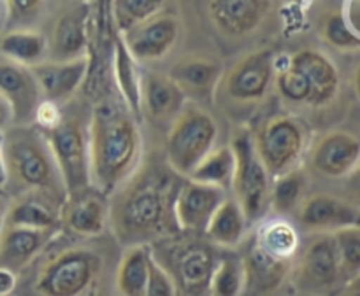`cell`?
<instances>
[{
    "label": "cell",
    "mask_w": 360,
    "mask_h": 296,
    "mask_svg": "<svg viewBox=\"0 0 360 296\" xmlns=\"http://www.w3.org/2000/svg\"><path fill=\"white\" fill-rule=\"evenodd\" d=\"M116 79H118L120 90H122L129 107L134 112H139L141 88L137 84V74L134 70L132 56L122 42H118V46H116Z\"/></svg>",
    "instance_id": "836d02e7"
},
{
    "label": "cell",
    "mask_w": 360,
    "mask_h": 296,
    "mask_svg": "<svg viewBox=\"0 0 360 296\" xmlns=\"http://www.w3.org/2000/svg\"><path fill=\"white\" fill-rule=\"evenodd\" d=\"M276 83L281 97H285L287 100L295 102V104H302V102L309 100L311 88H309L308 79H306L304 74L299 69H295L294 65L281 70V72L278 74Z\"/></svg>",
    "instance_id": "74e56055"
},
{
    "label": "cell",
    "mask_w": 360,
    "mask_h": 296,
    "mask_svg": "<svg viewBox=\"0 0 360 296\" xmlns=\"http://www.w3.org/2000/svg\"><path fill=\"white\" fill-rule=\"evenodd\" d=\"M101 258L88 249H69L41 272L35 290L42 295L74 296L84 293L101 270Z\"/></svg>",
    "instance_id": "52a82bcc"
},
{
    "label": "cell",
    "mask_w": 360,
    "mask_h": 296,
    "mask_svg": "<svg viewBox=\"0 0 360 296\" xmlns=\"http://www.w3.org/2000/svg\"><path fill=\"white\" fill-rule=\"evenodd\" d=\"M338 256H340L341 276L345 281H360V228L355 224L334 231Z\"/></svg>",
    "instance_id": "4dcf8cb0"
},
{
    "label": "cell",
    "mask_w": 360,
    "mask_h": 296,
    "mask_svg": "<svg viewBox=\"0 0 360 296\" xmlns=\"http://www.w3.org/2000/svg\"><path fill=\"white\" fill-rule=\"evenodd\" d=\"M141 135L130 116L104 104L95 111L90 128V172L102 195L112 193L136 168Z\"/></svg>",
    "instance_id": "7a4b0ae2"
},
{
    "label": "cell",
    "mask_w": 360,
    "mask_h": 296,
    "mask_svg": "<svg viewBox=\"0 0 360 296\" xmlns=\"http://www.w3.org/2000/svg\"><path fill=\"white\" fill-rule=\"evenodd\" d=\"M2 146H4V140H0V184H4L7 179L6 174V165H4V153H2Z\"/></svg>",
    "instance_id": "f6af8a7d"
},
{
    "label": "cell",
    "mask_w": 360,
    "mask_h": 296,
    "mask_svg": "<svg viewBox=\"0 0 360 296\" xmlns=\"http://www.w3.org/2000/svg\"><path fill=\"white\" fill-rule=\"evenodd\" d=\"M294 2H301V0H294Z\"/></svg>",
    "instance_id": "c3c4849f"
},
{
    "label": "cell",
    "mask_w": 360,
    "mask_h": 296,
    "mask_svg": "<svg viewBox=\"0 0 360 296\" xmlns=\"http://www.w3.org/2000/svg\"><path fill=\"white\" fill-rule=\"evenodd\" d=\"M13 121V111H11V105L6 98L0 95V128L7 126Z\"/></svg>",
    "instance_id": "7bdbcfd3"
},
{
    "label": "cell",
    "mask_w": 360,
    "mask_h": 296,
    "mask_svg": "<svg viewBox=\"0 0 360 296\" xmlns=\"http://www.w3.org/2000/svg\"><path fill=\"white\" fill-rule=\"evenodd\" d=\"M360 160V140L347 132H330L316 142L311 153V165L327 177L348 175Z\"/></svg>",
    "instance_id": "e0dca14e"
},
{
    "label": "cell",
    "mask_w": 360,
    "mask_h": 296,
    "mask_svg": "<svg viewBox=\"0 0 360 296\" xmlns=\"http://www.w3.org/2000/svg\"><path fill=\"white\" fill-rule=\"evenodd\" d=\"M165 0H115V16L122 32L150 20L160 13Z\"/></svg>",
    "instance_id": "d6a6232c"
},
{
    "label": "cell",
    "mask_w": 360,
    "mask_h": 296,
    "mask_svg": "<svg viewBox=\"0 0 360 296\" xmlns=\"http://www.w3.org/2000/svg\"><path fill=\"white\" fill-rule=\"evenodd\" d=\"M243 288H245V269H243V260L225 258L220 265H217L213 279H211V293L232 296L243 293Z\"/></svg>",
    "instance_id": "e575fe53"
},
{
    "label": "cell",
    "mask_w": 360,
    "mask_h": 296,
    "mask_svg": "<svg viewBox=\"0 0 360 296\" xmlns=\"http://www.w3.org/2000/svg\"><path fill=\"white\" fill-rule=\"evenodd\" d=\"M221 69L217 62L200 56L181 60L169 70V77L179 86L185 97L207 100L220 79Z\"/></svg>",
    "instance_id": "d4e9b609"
},
{
    "label": "cell",
    "mask_w": 360,
    "mask_h": 296,
    "mask_svg": "<svg viewBox=\"0 0 360 296\" xmlns=\"http://www.w3.org/2000/svg\"><path fill=\"white\" fill-rule=\"evenodd\" d=\"M224 200L225 189L190 179V182H185L176 195V224L186 231H206L211 216Z\"/></svg>",
    "instance_id": "7c38bea8"
},
{
    "label": "cell",
    "mask_w": 360,
    "mask_h": 296,
    "mask_svg": "<svg viewBox=\"0 0 360 296\" xmlns=\"http://www.w3.org/2000/svg\"><path fill=\"white\" fill-rule=\"evenodd\" d=\"M41 95L49 104H58L76 93L83 83L88 70V60L84 56L67 62H41L30 67Z\"/></svg>",
    "instance_id": "2e32d148"
},
{
    "label": "cell",
    "mask_w": 360,
    "mask_h": 296,
    "mask_svg": "<svg viewBox=\"0 0 360 296\" xmlns=\"http://www.w3.org/2000/svg\"><path fill=\"white\" fill-rule=\"evenodd\" d=\"M141 97L146 105L148 114L155 121H167L176 118L181 112L185 102V93L179 90L178 84L171 77L157 76V74H150L143 81Z\"/></svg>",
    "instance_id": "484cf974"
},
{
    "label": "cell",
    "mask_w": 360,
    "mask_h": 296,
    "mask_svg": "<svg viewBox=\"0 0 360 296\" xmlns=\"http://www.w3.org/2000/svg\"><path fill=\"white\" fill-rule=\"evenodd\" d=\"M354 83H355V91H357V95H359V98H360V65L357 67V72H355Z\"/></svg>",
    "instance_id": "7dc6e473"
},
{
    "label": "cell",
    "mask_w": 360,
    "mask_h": 296,
    "mask_svg": "<svg viewBox=\"0 0 360 296\" xmlns=\"http://www.w3.org/2000/svg\"><path fill=\"white\" fill-rule=\"evenodd\" d=\"M359 220V214L354 206L343 202L340 199H334L330 195H313L309 196L301 207L299 221L306 230H340L343 227L355 224Z\"/></svg>",
    "instance_id": "7402d4cb"
},
{
    "label": "cell",
    "mask_w": 360,
    "mask_h": 296,
    "mask_svg": "<svg viewBox=\"0 0 360 296\" xmlns=\"http://www.w3.org/2000/svg\"><path fill=\"white\" fill-rule=\"evenodd\" d=\"M259 241L267 251L285 260H290L297 249V235H295L294 228L288 227L287 223H281V221L262 228Z\"/></svg>",
    "instance_id": "d590c367"
},
{
    "label": "cell",
    "mask_w": 360,
    "mask_h": 296,
    "mask_svg": "<svg viewBox=\"0 0 360 296\" xmlns=\"http://www.w3.org/2000/svg\"><path fill=\"white\" fill-rule=\"evenodd\" d=\"M245 228L246 216L238 200L225 199L211 216L206 234L217 244L224 245V248H234L241 242Z\"/></svg>",
    "instance_id": "83f0119b"
},
{
    "label": "cell",
    "mask_w": 360,
    "mask_h": 296,
    "mask_svg": "<svg viewBox=\"0 0 360 296\" xmlns=\"http://www.w3.org/2000/svg\"><path fill=\"white\" fill-rule=\"evenodd\" d=\"M273 51L260 49L241 60L225 79V90L234 100L252 102L266 95L273 79Z\"/></svg>",
    "instance_id": "4fadbf2b"
},
{
    "label": "cell",
    "mask_w": 360,
    "mask_h": 296,
    "mask_svg": "<svg viewBox=\"0 0 360 296\" xmlns=\"http://www.w3.org/2000/svg\"><path fill=\"white\" fill-rule=\"evenodd\" d=\"M6 210H7V206H6V200L0 196V228H2L4 224V217H6Z\"/></svg>",
    "instance_id": "bcb514c9"
},
{
    "label": "cell",
    "mask_w": 360,
    "mask_h": 296,
    "mask_svg": "<svg viewBox=\"0 0 360 296\" xmlns=\"http://www.w3.org/2000/svg\"><path fill=\"white\" fill-rule=\"evenodd\" d=\"M243 269H245L243 291L252 295H266L273 293L281 286L290 269V260L273 255L260 244L259 237H253L243 258Z\"/></svg>",
    "instance_id": "5bb4252c"
},
{
    "label": "cell",
    "mask_w": 360,
    "mask_h": 296,
    "mask_svg": "<svg viewBox=\"0 0 360 296\" xmlns=\"http://www.w3.org/2000/svg\"><path fill=\"white\" fill-rule=\"evenodd\" d=\"M236 172V154L232 146H224L217 151H210L204 160L193 168L190 179L204 184L227 189L232 186Z\"/></svg>",
    "instance_id": "f546056e"
},
{
    "label": "cell",
    "mask_w": 360,
    "mask_h": 296,
    "mask_svg": "<svg viewBox=\"0 0 360 296\" xmlns=\"http://www.w3.org/2000/svg\"><path fill=\"white\" fill-rule=\"evenodd\" d=\"M350 21H352V27L360 34V7H354L350 13Z\"/></svg>",
    "instance_id": "ee69618b"
},
{
    "label": "cell",
    "mask_w": 360,
    "mask_h": 296,
    "mask_svg": "<svg viewBox=\"0 0 360 296\" xmlns=\"http://www.w3.org/2000/svg\"><path fill=\"white\" fill-rule=\"evenodd\" d=\"M63 223L79 235H98L108 223V203L104 196L90 188L69 195L63 203Z\"/></svg>",
    "instance_id": "603a6c76"
},
{
    "label": "cell",
    "mask_w": 360,
    "mask_h": 296,
    "mask_svg": "<svg viewBox=\"0 0 360 296\" xmlns=\"http://www.w3.org/2000/svg\"><path fill=\"white\" fill-rule=\"evenodd\" d=\"M112 193L108 217L122 244H144L172 230L178 188L164 167L148 163Z\"/></svg>",
    "instance_id": "6da1fadb"
},
{
    "label": "cell",
    "mask_w": 360,
    "mask_h": 296,
    "mask_svg": "<svg viewBox=\"0 0 360 296\" xmlns=\"http://www.w3.org/2000/svg\"><path fill=\"white\" fill-rule=\"evenodd\" d=\"M150 251L143 244L132 245L120 263L116 284L120 293L127 296H143L148 290L150 272Z\"/></svg>",
    "instance_id": "f1b7e54d"
},
{
    "label": "cell",
    "mask_w": 360,
    "mask_h": 296,
    "mask_svg": "<svg viewBox=\"0 0 360 296\" xmlns=\"http://www.w3.org/2000/svg\"><path fill=\"white\" fill-rule=\"evenodd\" d=\"M174 253V276L178 281L176 288L185 295L206 293L217 269L213 249L200 242H193L176 249Z\"/></svg>",
    "instance_id": "9a60e30c"
},
{
    "label": "cell",
    "mask_w": 360,
    "mask_h": 296,
    "mask_svg": "<svg viewBox=\"0 0 360 296\" xmlns=\"http://www.w3.org/2000/svg\"><path fill=\"white\" fill-rule=\"evenodd\" d=\"M217 123L202 109H186L176 118L165 142V158L172 172L190 177L193 168L213 149Z\"/></svg>",
    "instance_id": "277c9868"
},
{
    "label": "cell",
    "mask_w": 360,
    "mask_h": 296,
    "mask_svg": "<svg viewBox=\"0 0 360 296\" xmlns=\"http://www.w3.org/2000/svg\"><path fill=\"white\" fill-rule=\"evenodd\" d=\"M343 279L334 235H322L308 245L297 270V288L301 291L329 290Z\"/></svg>",
    "instance_id": "8fae6325"
},
{
    "label": "cell",
    "mask_w": 360,
    "mask_h": 296,
    "mask_svg": "<svg viewBox=\"0 0 360 296\" xmlns=\"http://www.w3.org/2000/svg\"><path fill=\"white\" fill-rule=\"evenodd\" d=\"M2 153L7 177L28 191H44L63 202L67 191L48 140L21 126L7 133Z\"/></svg>",
    "instance_id": "3957f363"
},
{
    "label": "cell",
    "mask_w": 360,
    "mask_h": 296,
    "mask_svg": "<svg viewBox=\"0 0 360 296\" xmlns=\"http://www.w3.org/2000/svg\"><path fill=\"white\" fill-rule=\"evenodd\" d=\"M9 28H27L41 16L44 0H4Z\"/></svg>",
    "instance_id": "f35d334b"
},
{
    "label": "cell",
    "mask_w": 360,
    "mask_h": 296,
    "mask_svg": "<svg viewBox=\"0 0 360 296\" xmlns=\"http://www.w3.org/2000/svg\"><path fill=\"white\" fill-rule=\"evenodd\" d=\"M304 144V125L292 118H276L269 121L260 130L255 140L257 153L273 177L294 168L301 158Z\"/></svg>",
    "instance_id": "ba28073f"
},
{
    "label": "cell",
    "mask_w": 360,
    "mask_h": 296,
    "mask_svg": "<svg viewBox=\"0 0 360 296\" xmlns=\"http://www.w3.org/2000/svg\"><path fill=\"white\" fill-rule=\"evenodd\" d=\"M51 230L2 224L0 228V267L20 274L39 255Z\"/></svg>",
    "instance_id": "d6986e66"
},
{
    "label": "cell",
    "mask_w": 360,
    "mask_h": 296,
    "mask_svg": "<svg viewBox=\"0 0 360 296\" xmlns=\"http://www.w3.org/2000/svg\"><path fill=\"white\" fill-rule=\"evenodd\" d=\"M269 6V0H210V16L221 34L243 37L262 23Z\"/></svg>",
    "instance_id": "ac0fdd59"
},
{
    "label": "cell",
    "mask_w": 360,
    "mask_h": 296,
    "mask_svg": "<svg viewBox=\"0 0 360 296\" xmlns=\"http://www.w3.org/2000/svg\"><path fill=\"white\" fill-rule=\"evenodd\" d=\"M290 65L301 70L308 79L311 88L308 104L326 105L336 97L340 90V74L326 55L315 49H302L292 56Z\"/></svg>",
    "instance_id": "ffe728a7"
},
{
    "label": "cell",
    "mask_w": 360,
    "mask_h": 296,
    "mask_svg": "<svg viewBox=\"0 0 360 296\" xmlns=\"http://www.w3.org/2000/svg\"><path fill=\"white\" fill-rule=\"evenodd\" d=\"M0 95L9 102L13 123L28 126L37 119L41 107V90L30 67L20 65L13 60L0 58Z\"/></svg>",
    "instance_id": "9c48e42d"
},
{
    "label": "cell",
    "mask_w": 360,
    "mask_h": 296,
    "mask_svg": "<svg viewBox=\"0 0 360 296\" xmlns=\"http://www.w3.org/2000/svg\"><path fill=\"white\" fill-rule=\"evenodd\" d=\"M306 188V174L301 168H290L285 174L278 175L276 182L271 188V203L278 214H287L297 206L302 191Z\"/></svg>",
    "instance_id": "1f68e13d"
},
{
    "label": "cell",
    "mask_w": 360,
    "mask_h": 296,
    "mask_svg": "<svg viewBox=\"0 0 360 296\" xmlns=\"http://www.w3.org/2000/svg\"><path fill=\"white\" fill-rule=\"evenodd\" d=\"M236 154L234 184L238 203L245 213L246 221H257L266 214L271 202L269 172L264 167L255 140L250 139L248 133H241L232 142Z\"/></svg>",
    "instance_id": "5b68a950"
},
{
    "label": "cell",
    "mask_w": 360,
    "mask_h": 296,
    "mask_svg": "<svg viewBox=\"0 0 360 296\" xmlns=\"http://www.w3.org/2000/svg\"><path fill=\"white\" fill-rule=\"evenodd\" d=\"M48 144L62 174L67 196L90 188V154L79 123L67 118L49 125Z\"/></svg>",
    "instance_id": "8992f818"
},
{
    "label": "cell",
    "mask_w": 360,
    "mask_h": 296,
    "mask_svg": "<svg viewBox=\"0 0 360 296\" xmlns=\"http://www.w3.org/2000/svg\"><path fill=\"white\" fill-rule=\"evenodd\" d=\"M48 41L42 34L28 28H11L0 35V55L25 67H34L44 62Z\"/></svg>",
    "instance_id": "4316f807"
},
{
    "label": "cell",
    "mask_w": 360,
    "mask_h": 296,
    "mask_svg": "<svg viewBox=\"0 0 360 296\" xmlns=\"http://www.w3.org/2000/svg\"><path fill=\"white\" fill-rule=\"evenodd\" d=\"M86 49V7H74L56 21L49 42V56L53 62L81 58Z\"/></svg>",
    "instance_id": "cb8c5ba5"
},
{
    "label": "cell",
    "mask_w": 360,
    "mask_h": 296,
    "mask_svg": "<svg viewBox=\"0 0 360 296\" xmlns=\"http://www.w3.org/2000/svg\"><path fill=\"white\" fill-rule=\"evenodd\" d=\"M178 288H176L174 279L158 265L157 260L150 256V272H148V290L146 295H165L171 296L176 295Z\"/></svg>",
    "instance_id": "ab89813d"
},
{
    "label": "cell",
    "mask_w": 360,
    "mask_h": 296,
    "mask_svg": "<svg viewBox=\"0 0 360 296\" xmlns=\"http://www.w3.org/2000/svg\"><path fill=\"white\" fill-rule=\"evenodd\" d=\"M123 44L137 62H155L167 55L179 35V21L172 14H155L123 32Z\"/></svg>",
    "instance_id": "30bf717a"
},
{
    "label": "cell",
    "mask_w": 360,
    "mask_h": 296,
    "mask_svg": "<svg viewBox=\"0 0 360 296\" xmlns=\"http://www.w3.org/2000/svg\"><path fill=\"white\" fill-rule=\"evenodd\" d=\"M62 200L44 191H28L14 200L6 210L4 224L51 230L58 224V206Z\"/></svg>",
    "instance_id": "44dd1931"
},
{
    "label": "cell",
    "mask_w": 360,
    "mask_h": 296,
    "mask_svg": "<svg viewBox=\"0 0 360 296\" xmlns=\"http://www.w3.org/2000/svg\"><path fill=\"white\" fill-rule=\"evenodd\" d=\"M322 32L326 41L330 46L343 51H354V49L360 48V37L352 30L348 25L347 18L341 13H329L323 18Z\"/></svg>",
    "instance_id": "8d00e7d4"
},
{
    "label": "cell",
    "mask_w": 360,
    "mask_h": 296,
    "mask_svg": "<svg viewBox=\"0 0 360 296\" xmlns=\"http://www.w3.org/2000/svg\"><path fill=\"white\" fill-rule=\"evenodd\" d=\"M16 277L18 274H14L13 270L0 267V296L13 293V290L16 288Z\"/></svg>",
    "instance_id": "b9f144b4"
},
{
    "label": "cell",
    "mask_w": 360,
    "mask_h": 296,
    "mask_svg": "<svg viewBox=\"0 0 360 296\" xmlns=\"http://www.w3.org/2000/svg\"><path fill=\"white\" fill-rule=\"evenodd\" d=\"M347 195L352 203H355V206L360 207V167H355L354 170L348 174Z\"/></svg>",
    "instance_id": "60d3db41"
}]
</instances>
